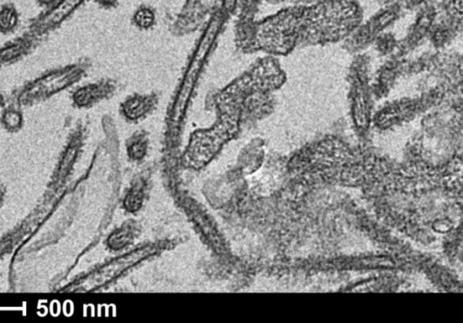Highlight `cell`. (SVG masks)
<instances>
[{"instance_id":"ffe728a7","label":"cell","mask_w":463,"mask_h":323,"mask_svg":"<svg viewBox=\"0 0 463 323\" xmlns=\"http://www.w3.org/2000/svg\"><path fill=\"white\" fill-rule=\"evenodd\" d=\"M225 8H227V10H231V8H234V3H236V0H225Z\"/></svg>"},{"instance_id":"9a60e30c","label":"cell","mask_w":463,"mask_h":323,"mask_svg":"<svg viewBox=\"0 0 463 323\" xmlns=\"http://www.w3.org/2000/svg\"><path fill=\"white\" fill-rule=\"evenodd\" d=\"M135 23L140 28H149L153 25L155 16L153 12L149 8H140L134 17Z\"/></svg>"},{"instance_id":"8992f818","label":"cell","mask_w":463,"mask_h":323,"mask_svg":"<svg viewBox=\"0 0 463 323\" xmlns=\"http://www.w3.org/2000/svg\"><path fill=\"white\" fill-rule=\"evenodd\" d=\"M219 26V20L216 19L208 26L207 31L204 37L202 38L200 45L198 46V50H196L194 57L192 58L191 63L189 64V68L187 70L185 80L175 105V117L178 119L181 116L184 108H186L187 102H189L190 94H191L193 88H194L196 82L198 81L199 72L203 66L210 47L212 46L214 40H215L216 34H218Z\"/></svg>"},{"instance_id":"44dd1931","label":"cell","mask_w":463,"mask_h":323,"mask_svg":"<svg viewBox=\"0 0 463 323\" xmlns=\"http://www.w3.org/2000/svg\"><path fill=\"white\" fill-rule=\"evenodd\" d=\"M98 1L102 5L110 6L113 5V3L116 1V0H98Z\"/></svg>"},{"instance_id":"52a82bcc","label":"cell","mask_w":463,"mask_h":323,"mask_svg":"<svg viewBox=\"0 0 463 323\" xmlns=\"http://www.w3.org/2000/svg\"><path fill=\"white\" fill-rule=\"evenodd\" d=\"M41 45L39 41L26 34L13 38L0 46V69L15 66L28 58Z\"/></svg>"},{"instance_id":"5bb4252c","label":"cell","mask_w":463,"mask_h":323,"mask_svg":"<svg viewBox=\"0 0 463 323\" xmlns=\"http://www.w3.org/2000/svg\"><path fill=\"white\" fill-rule=\"evenodd\" d=\"M398 43L390 35H382L376 39V48L383 55L394 54L397 48Z\"/></svg>"},{"instance_id":"9c48e42d","label":"cell","mask_w":463,"mask_h":323,"mask_svg":"<svg viewBox=\"0 0 463 323\" xmlns=\"http://www.w3.org/2000/svg\"><path fill=\"white\" fill-rule=\"evenodd\" d=\"M114 86L109 81H98L82 85L73 90L71 101L77 108H89L104 101L113 92Z\"/></svg>"},{"instance_id":"ac0fdd59","label":"cell","mask_w":463,"mask_h":323,"mask_svg":"<svg viewBox=\"0 0 463 323\" xmlns=\"http://www.w3.org/2000/svg\"><path fill=\"white\" fill-rule=\"evenodd\" d=\"M34 1L36 2L39 7L46 10V8L51 7L57 0H34Z\"/></svg>"},{"instance_id":"7a4b0ae2","label":"cell","mask_w":463,"mask_h":323,"mask_svg":"<svg viewBox=\"0 0 463 323\" xmlns=\"http://www.w3.org/2000/svg\"><path fill=\"white\" fill-rule=\"evenodd\" d=\"M89 67L86 60L53 67L17 87L8 101L22 108L45 104L79 84L86 77Z\"/></svg>"},{"instance_id":"2e32d148","label":"cell","mask_w":463,"mask_h":323,"mask_svg":"<svg viewBox=\"0 0 463 323\" xmlns=\"http://www.w3.org/2000/svg\"><path fill=\"white\" fill-rule=\"evenodd\" d=\"M131 231L128 230L116 231L115 233L111 235L109 239V245L111 248L120 249L127 245L131 242Z\"/></svg>"},{"instance_id":"7c38bea8","label":"cell","mask_w":463,"mask_h":323,"mask_svg":"<svg viewBox=\"0 0 463 323\" xmlns=\"http://www.w3.org/2000/svg\"><path fill=\"white\" fill-rule=\"evenodd\" d=\"M152 101L149 97L134 96L123 104V111L126 117L131 119H140L144 116L151 108Z\"/></svg>"},{"instance_id":"e0dca14e","label":"cell","mask_w":463,"mask_h":323,"mask_svg":"<svg viewBox=\"0 0 463 323\" xmlns=\"http://www.w3.org/2000/svg\"><path fill=\"white\" fill-rule=\"evenodd\" d=\"M146 143L142 139L135 140L129 148V154L133 159H142L146 154Z\"/></svg>"},{"instance_id":"30bf717a","label":"cell","mask_w":463,"mask_h":323,"mask_svg":"<svg viewBox=\"0 0 463 323\" xmlns=\"http://www.w3.org/2000/svg\"><path fill=\"white\" fill-rule=\"evenodd\" d=\"M22 110L19 106L8 101V104L0 111V124L6 131L17 133L21 130L25 121Z\"/></svg>"},{"instance_id":"8fae6325","label":"cell","mask_w":463,"mask_h":323,"mask_svg":"<svg viewBox=\"0 0 463 323\" xmlns=\"http://www.w3.org/2000/svg\"><path fill=\"white\" fill-rule=\"evenodd\" d=\"M20 23V13L17 6L7 2L0 7V35H10L17 30Z\"/></svg>"},{"instance_id":"4fadbf2b","label":"cell","mask_w":463,"mask_h":323,"mask_svg":"<svg viewBox=\"0 0 463 323\" xmlns=\"http://www.w3.org/2000/svg\"><path fill=\"white\" fill-rule=\"evenodd\" d=\"M143 199V188L142 185L138 184L135 185L131 192L129 193L125 199V207L129 211H135L139 210L142 207Z\"/></svg>"},{"instance_id":"ba28073f","label":"cell","mask_w":463,"mask_h":323,"mask_svg":"<svg viewBox=\"0 0 463 323\" xmlns=\"http://www.w3.org/2000/svg\"><path fill=\"white\" fill-rule=\"evenodd\" d=\"M404 61L403 57L391 55V58L381 67L370 85L373 99H380L388 95L395 81L404 73Z\"/></svg>"},{"instance_id":"6da1fadb","label":"cell","mask_w":463,"mask_h":323,"mask_svg":"<svg viewBox=\"0 0 463 323\" xmlns=\"http://www.w3.org/2000/svg\"><path fill=\"white\" fill-rule=\"evenodd\" d=\"M361 21L352 0H328L304 8L299 46H321L347 39Z\"/></svg>"},{"instance_id":"3957f363","label":"cell","mask_w":463,"mask_h":323,"mask_svg":"<svg viewBox=\"0 0 463 323\" xmlns=\"http://www.w3.org/2000/svg\"><path fill=\"white\" fill-rule=\"evenodd\" d=\"M304 8L283 12L262 28L258 37L260 49L275 55H286L299 46Z\"/></svg>"},{"instance_id":"277c9868","label":"cell","mask_w":463,"mask_h":323,"mask_svg":"<svg viewBox=\"0 0 463 323\" xmlns=\"http://www.w3.org/2000/svg\"><path fill=\"white\" fill-rule=\"evenodd\" d=\"M368 70V57L359 55L351 66L348 76L351 117L355 127L361 134L368 130L372 119L373 97L369 84Z\"/></svg>"},{"instance_id":"d6986e66","label":"cell","mask_w":463,"mask_h":323,"mask_svg":"<svg viewBox=\"0 0 463 323\" xmlns=\"http://www.w3.org/2000/svg\"><path fill=\"white\" fill-rule=\"evenodd\" d=\"M8 104V98L1 89H0V111Z\"/></svg>"},{"instance_id":"5b68a950","label":"cell","mask_w":463,"mask_h":323,"mask_svg":"<svg viewBox=\"0 0 463 323\" xmlns=\"http://www.w3.org/2000/svg\"><path fill=\"white\" fill-rule=\"evenodd\" d=\"M87 0H57L48 8H46L37 17L32 19L25 31L35 39L44 42L64 23L68 21L73 14Z\"/></svg>"}]
</instances>
